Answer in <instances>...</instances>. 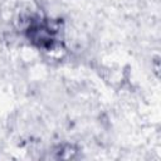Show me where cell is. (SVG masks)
Returning a JSON list of instances; mask_svg holds the SVG:
<instances>
[{
	"mask_svg": "<svg viewBox=\"0 0 161 161\" xmlns=\"http://www.w3.org/2000/svg\"><path fill=\"white\" fill-rule=\"evenodd\" d=\"M25 35L35 47L49 50L59 42V28L50 19L36 16L26 25Z\"/></svg>",
	"mask_w": 161,
	"mask_h": 161,
	"instance_id": "cell-1",
	"label": "cell"
}]
</instances>
